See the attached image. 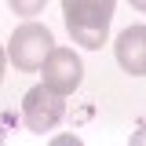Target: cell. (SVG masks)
Masks as SVG:
<instances>
[{
  "label": "cell",
  "mask_w": 146,
  "mask_h": 146,
  "mask_svg": "<svg viewBox=\"0 0 146 146\" xmlns=\"http://www.w3.org/2000/svg\"><path fill=\"white\" fill-rule=\"evenodd\" d=\"M131 7H139V11H146V0H128Z\"/></svg>",
  "instance_id": "cell-10"
},
{
  "label": "cell",
  "mask_w": 146,
  "mask_h": 146,
  "mask_svg": "<svg viewBox=\"0 0 146 146\" xmlns=\"http://www.w3.org/2000/svg\"><path fill=\"white\" fill-rule=\"evenodd\" d=\"M128 146H146V117H143V124L131 131V143H128Z\"/></svg>",
  "instance_id": "cell-8"
},
{
  "label": "cell",
  "mask_w": 146,
  "mask_h": 146,
  "mask_svg": "<svg viewBox=\"0 0 146 146\" xmlns=\"http://www.w3.org/2000/svg\"><path fill=\"white\" fill-rule=\"evenodd\" d=\"M113 7H117V0H62V18H66L73 44L84 51L102 48L110 36Z\"/></svg>",
  "instance_id": "cell-1"
},
{
  "label": "cell",
  "mask_w": 146,
  "mask_h": 146,
  "mask_svg": "<svg viewBox=\"0 0 146 146\" xmlns=\"http://www.w3.org/2000/svg\"><path fill=\"white\" fill-rule=\"evenodd\" d=\"M4 66H7V51L0 48V80H4Z\"/></svg>",
  "instance_id": "cell-9"
},
{
  "label": "cell",
  "mask_w": 146,
  "mask_h": 146,
  "mask_svg": "<svg viewBox=\"0 0 146 146\" xmlns=\"http://www.w3.org/2000/svg\"><path fill=\"white\" fill-rule=\"evenodd\" d=\"M0 146H4V128H0Z\"/></svg>",
  "instance_id": "cell-11"
},
{
  "label": "cell",
  "mask_w": 146,
  "mask_h": 146,
  "mask_svg": "<svg viewBox=\"0 0 146 146\" xmlns=\"http://www.w3.org/2000/svg\"><path fill=\"white\" fill-rule=\"evenodd\" d=\"M55 48V36L51 29L44 26V22H26V26H18L15 33H11V40H7V58L15 62V70L22 73H33L44 66V58L51 55Z\"/></svg>",
  "instance_id": "cell-2"
},
{
  "label": "cell",
  "mask_w": 146,
  "mask_h": 146,
  "mask_svg": "<svg viewBox=\"0 0 146 146\" xmlns=\"http://www.w3.org/2000/svg\"><path fill=\"white\" fill-rule=\"evenodd\" d=\"M22 117H26V128L29 131H51L62 117H66V95H58L51 88H29L26 99H22Z\"/></svg>",
  "instance_id": "cell-3"
},
{
  "label": "cell",
  "mask_w": 146,
  "mask_h": 146,
  "mask_svg": "<svg viewBox=\"0 0 146 146\" xmlns=\"http://www.w3.org/2000/svg\"><path fill=\"white\" fill-rule=\"evenodd\" d=\"M40 77H44V88L58 91V95H70L84 77V62L77 58L73 48H51V55L40 66Z\"/></svg>",
  "instance_id": "cell-4"
},
{
  "label": "cell",
  "mask_w": 146,
  "mask_h": 146,
  "mask_svg": "<svg viewBox=\"0 0 146 146\" xmlns=\"http://www.w3.org/2000/svg\"><path fill=\"white\" fill-rule=\"evenodd\" d=\"M7 4H11V11H15V15L33 18V15H40V11H44V4H48V0H7Z\"/></svg>",
  "instance_id": "cell-6"
},
{
  "label": "cell",
  "mask_w": 146,
  "mask_h": 146,
  "mask_svg": "<svg viewBox=\"0 0 146 146\" xmlns=\"http://www.w3.org/2000/svg\"><path fill=\"white\" fill-rule=\"evenodd\" d=\"M117 66L131 77H146V26H128L113 44Z\"/></svg>",
  "instance_id": "cell-5"
},
{
  "label": "cell",
  "mask_w": 146,
  "mask_h": 146,
  "mask_svg": "<svg viewBox=\"0 0 146 146\" xmlns=\"http://www.w3.org/2000/svg\"><path fill=\"white\" fill-rule=\"evenodd\" d=\"M51 146H84V143H80L73 131H66V135H55V139H51Z\"/></svg>",
  "instance_id": "cell-7"
}]
</instances>
